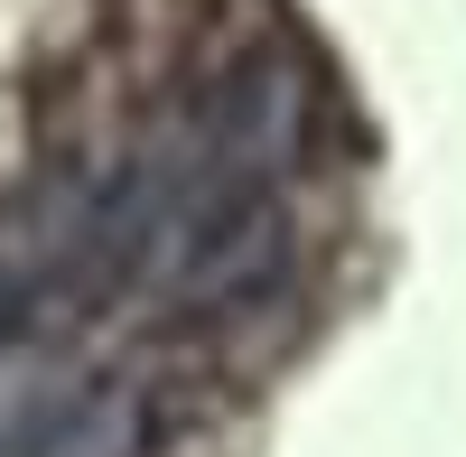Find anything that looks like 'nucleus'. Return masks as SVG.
Listing matches in <instances>:
<instances>
[{
    "label": "nucleus",
    "instance_id": "obj_1",
    "mask_svg": "<svg viewBox=\"0 0 466 457\" xmlns=\"http://www.w3.org/2000/svg\"><path fill=\"white\" fill-rule=\"evenodd\" d=\"M149 448H159V392L131 373H103V383H75L66 401H47L10 457H149Z\"/></svg>",
    "mask_w": 466,
    "mask_h": 457
},
{
    "label": "nucleus",
    "instance_id": "obj_2",
    "mask_svg": "<svg viewBox=\"0 0 466 457\" xmlns=\"http://www.w3.org/2000/svg\"><path fill=\"white\" fill-rule=\"evenodd\" d=\"M19 318H28V299H19V280H10V271H0V346L19 336Z\"/></svg>",
    "mask_w": 466,
    "mask_h": 457
}]
</instances>
